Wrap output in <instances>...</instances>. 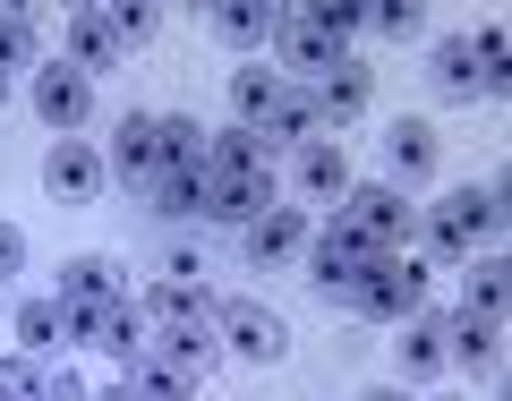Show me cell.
I'll return each mask as SVG.
<instances>
[{
  "instance_id": "6da1fadb",
  "label": "cell",
  "mask_w": 512,
  "mask_h": 401,
  "mask_svg": "<svg viewBox=\"0 0 512 401\" xmlns=\"http://www.w3.org/2000/svg\"><path fill=\"white\" fill-rule=\"evenodd\" d=\"M427 248H436V256H461V265H470V256H478V239H504V180H487V188H453V197H444L436 205V214H427Z\"/></svg>"
},
{
  "instance_id": "7a4b0ae2",
  "label": "cell",
  "mask_w": 512,
  "mask_h": 401,
  "mask_svg": "<svg viewBox=\"0 0 512 401\" xmlns=\"http://www.w3.org/2000/svg\"><path fill=\"white\" fill-rule=\"evenodd\" d=\"M342 222H350L376 256H410V248H419V214H410V197H402L393 180H350Z\"/></svg>"
},
{
  "instance_id": "3957f363",
  "label": "cell",
  "mask_w": 512,
  "mask_h": 401,
  "mask_svg": "<svg viewBox=\"0 0 512 401\" xmlns=\"http://www.w3.org/2000/svg\"><path fill=\"white\" fill-rule=\"evenodd\" d=\"M367 265H376V248H367V239L350 231L342 214H333L325 231L308 239V282H316V291H325V299H359V282H367Z\"/></svg>"
},
{
  "instance_id": "277c9868",
  "label": "cell",
  "mask_w": 512,
  "mask_h": 401,
  "mask_svg": "<svg viewBox=\"0 0 512 401\" xmlns=\"http://www.w3.org/2000/svg\"><path fill=\"white\" fill-rule=\"evenodd\" d=\"M350 308H367V316H402V325H410V316L427 308V265H419V256H376Z\"/></svg>"
},
{
  "instance_id": "5b68a950",
  "label": "cell",
  "mask_w": 512,
  "mask_h": 401,
  "mask_svg": "<svg viewBox=\"0 0 512 401\" xmlns=\"http://www.w3.org/2000/svg\"><path fill=\"white\" fill-rule=\"evenodd\" d=\"M214 342L239 350V359H256V367H274L282 350H291V333H282L274 308H256V299H222L214 308Z\"/></svg>"
},
{
  "instance_id": "8992f818",
  "label": "cell",
  "mask_w": 512,
  "mask_h": 401,
  "mask_svg": "<svg viewBox=\"0 0 512 401\" xmlns=\"http://www.w3.org/2000/svg\"><path fill=\"white\" fill-rule=\"evenodd\" d=\"M265 205H274V171H205V222L248 231Z\"/></svg>"
},
{
  "instance_id": "52a82bcc",
  "label": "cell",
  "mask_w": 512,
  "mask_h": 401,
  "mask_svg": "<svg viewBox=\"0 0 512 401\" xmlns=\"http://www.w3.org/2000/svg\"><path fill=\"white\" fill-rule=\"evenodd\" d=\"M86 111H94V77L69 69V60H43L35 69V120L43 128H77Z\"/></svg>"
},
{
  "instance_id": "ba28073f",
  "label": "cell",
  "mask_w": 512,
  "mask_h": 401,
  "mask_svg": "<svg viewBox=\"0 0 512 401\" xmlns=\"http://www.w3.org/2000/svg\"><path fill=\"white\" fill-rule=\"evenodd\" d=\"M103 171H120L128 188H154V171H163V137H154V111H128L120 120V137H111V163Z\"/></svg>"
},
{
  "instance_id": "9c48e42d",
  "label": "cell",
  "mask_w": 512,
  "mask_h": 401,
  "mask_svg": "<svg viewBox=\"0 0 512 401\" xmlns=\"http://www.w3.org/2000/svg\"><path fill=\"white\" fill-rule=\"evenodd\" d=\"M239 239H248V265H291V256L308 248V214H299V205H265Z\"/></svg>"
},
{
  "instance_id": "30bf717a",
  "label": "cell",
  "mask_w": 512,
  "mask_h": 401,
  "mask_svg": "<svg viewBox=\"0 0 512 401\" xmlns=\"http://www.w3.org/2000/svg\"><path fill=\"white\" fill-rule=\"evenodd\" d=\"M427 86H436L444 103L495 94V77H487V52H478V43H436V60H427Z\"/></svg>"
},
{
  "instance_id": "8fae6325",
  "label": "cell",
  "mask_w": 512,
  "mask_h": 401,
  "mask_svg": "<svg viewBox=\"0 0 512 401\" xmlns=\"http://www.w3.org/2000/svg\"><path fill=\"white\" fill-rule=\"evenodd\" d=\"M367 94H376L367 60H342L333 77H316V94H308V103H316V128H350V120L367 111Z\"/></svg>"
},
{
  "instance_id": "7c38bea8",
  "label": "cell",
  "mask_w": 512,
  "mask_h": 401,
  "mask_svg": "<svg viewBox=\"0 0 512 401\" xmlns=\"http://www.w3.org/2000/svg\"><path fill=\"white\" fill-rule=\"evenodd\" d=\"M282 60H291L299 77H333V69L350 60V43H342V35H325V26L299 9V18H282Z\"/></svg>"
},
{
  "instance_id": "4fadbf2b",
  "label": "cell",
  "mask_w": 512,
  "mask_h": 401,
  "mask_svg": "<svg viewBox=\"0 0 512 401\" xmlns=\"http://www.w3.org/2000/svg\"><path fill=\"white\" fill-rule=\"evenodd\" d=\"M43 180H52V197H60V205H86L94 188H103V154L77 146V137H60L52 163H43Z\"/></svg>"
},
{
  "instance_id": "5bb4252c",
  "label": "cell",
  "mask_w": 512,
  "mask_h": 401,
  "mask_svg": "<svg viewBox=\"0 0 512 401\" xmlns=\"http://www.w3.org/2000/svg\"><path fill=\"white\" fill-rule=\"evenodd\" d=\"M137 308H146V325H214V308H222V299L205 291V282H154V291L137 299Z\"/></svg>"
},
{
  "instance_id": "9a60e30c",
  "label": "cell",
  "mask_w": 512,
  "mask_h": 401,
  "mask_svg": "<svg viewBox=\"0 0 512 401\" xmlns=\"http://www.w3.org/2000/svg\"><path fill=\"white\" fill-rule=\"evenodd\" d=\"M436 367H453V316L419 308L402 333V376H436Z\"/></svg>"
},
{
  "instance_id": "2e32d148",
  "label": "cell",
  "mask_w": 512,
  "mask_h": 401,
  "mask_svg": "<svg viewBox=\"0 0 512 401\" xmlns=\"http://www.w3.org/2000/svg\"><path fill=\"white\" fill-rule=\"evenodd\" d=\"M69 52H77V69H120L128 60V43H120V26H111V9H77L69 18Z\"/></svg>"
},
{
  "instance_id": "e0dca14e",
  "label": "cell",
  "mask_w": 512,
  "mask_h": 401,
  "mask_svg": "<svg viewBox=\"0 0 512 401\" xmlns=\"http://www.w3.org/2000/svg\"><path fill=\"white\" fill-rule=\"evenodd\" d=\"M291 180H299V197H333V205H342V197H350V154L325 146V137H308L299 163H291Z\"/></svg>"
},
{
  "instance_id": "ac0fdd59",
  "label": "cell",
  "mask_w": 512,
  "mask_h": 401,
  "mask_svg": "<svg viewBox=\"0 0 512 401\" xmlns=\"http://www.w3.org/2000/svg\"><path fill=\"white\" fill-rule=\"evenodd\" d=\"M282 94H291V86H282V69H274V60H248V69H231V111H239L248 128H265V120H274V103H282Z\"/></svg>"
},
{
  "instance_id": "d6986e66",
  "label": "cell",
  "mask_w": 512,
  "mask_h": 401,
  "mask_svg": "<svg viewBox=\"0 0 512 401\" xmlns=\"http://www.w3.org/2000/svg\"><path fill=\"white\" fill-rule=\"evenodd\" d=\"M154 137H163V171H205V120L197 111H154Z\"/></svg>"
},
{
  "instance_id": "ffe728a7",
  "label": "cell",
  "mask_w": 512,
  "mask_h": 401,
  "mask_svg": "<svg viewBox=\"0 0 512 401\" xmlns=\"http://www.w3.org/2000/svg\"><path fill=\"white\" fill-rule=\"evenodd\" d=\"M146 205H154L163 222H197V214H205V171H154Z\"/></svg>"
},
{
  "instance_id": "44dd1931",
  "label": "cell",
  "mask_w": 512,
  "mask_h": 401,
  "mask_svg": "<svg viewBox=\"0 0 512 401\" xmlns=\"http://www.w3.org/2000/svg\"><path fill=\"white\" fill-rule=\"evenodd\" d=\"M120 299V274H111L103 256H77L69 274H60V308H111Z\"/></svg>"
},
{
  "instance_id": "7402d4cb",
  "label": "cell",
  "mask_w": 512,
  "mask_h": 401,
  "mask_svg": "<svg viewBox=\"0 0 512 401\" xmlns=\"http://www.w3.org/2000/svg\"><path fill=\"white\" fill-rule=\"evenodd\" d=\"M384 163H393V180H427V171H436V128L402 120L393 137H384Z\"/></svg>"
},
{
  "instance_id": "603a6c76",
  "label": "cell",
  "mask_w": 512,
  "mask_h": 401,
  "mask_svg": "<svg viewBox=\"0 0 512 401\" xmlns=\"http://www.w3.org/2000/svg\"><path fill=\"white\" fill-rule=\"evenodd\" d=\"M205 171H274V146L256 128H222L214 146H205Z\"/></svg>"
},
{
  "instance_id": "cb8c5ba5",
  "label": "cell",
  "mask_w": 512,
  "mask_h": 401,
  "mask_svg": "<svg viewBox=\"0 0 512 401\" xmlns=\"http://www.w3.org/2000/svg\"><path fill=\"white\" fill-rule=\"evenodd\" d=\"M137 325H146V308H137V299L120 291V299H111V308H103V325H94V350H111V359L128 367V359H137V342H146V333H137Z\"/></svg>"
},
{
  "instance_id": "d4e9b609",
  "label": "cell",
  "mask_w": 512,
  "mask_h": 401,
  "mask_svg": "<svg viewBox=\"0 0 512 401\" xmlns=\"http://www.w3.org/2000/svg\"><path fill=\"white\" fill-rule=\"evenodd\" d=\"M453 359H470V367H487V376H495V359H504V325L461 308V316H453Z\"/></svg>"
},
{
  "instance_id": "484cf974",
  "label": "cell",
  "mask_w": 512,
  "mask_h": 401,
  "mask_svg": "<svg viewBox=\"0 0 512 401\" xmlns=\"http://www.w3.org/2000/svg\"><path fill=\"white\" fill-rule=\"evenodd\" d=\"M222 342L214 325H163V367H180V376H197V367H214Z\"/></svg>"
},
{
  "instance_id": "4316f807",
  "label": "cell",
  "mask_w": 512,
  "mask_h": 401,
  "mask_svg": "<svg viewBox=\"0 0 512 401\" xmlns=\"http://www.w3.org/2000/svg\"><path fill=\"white\" fill-rule=\"evenodd\" d=\"M256 137H265V146H308V137H316V103H308V94H282L274 120L256 128Z\"/></svg>"
},
{
  "instance_id": "83f0119b",
  "label": "cell",
  "mask_w": 512,
  "mask_h": 401,
  "mask_svg": "<svg viewBox=\"0 0 512 401\" xmlns=\"http://www.w3.org/2000/svg\"><path fill=\"white\" fill-rule=\"evenodd\" d=\"M128 393H137V401H188V376H180V367H163V359H128Z\"/></svg>"
},
{
  "instance_id": "f1b7e54d",
  "label": "cell",
  "mask_w": 512,
  "mask_h": 401,
  "mask_svg": "<svg viewBox=\"0 0 512 401\" xmlns=\"http://www.w3.org/2000/svg\"><path fill=\"white\" fill-rule=\"evenodd\" d=\"M214 35L231 52H256V43H274V9H214Z\"/></svg>"
},
{
  "instance_id": "f546056e",
  "label": "cell",
  "mask_w": 512,
  "mask_h": 401,
  "mask_svg": "<svg viewBox=\"0 0 512 401\" xmlns=\"http://www.w3.org/2000/svg\"><path fill=\"white\" fill-rule=\"evenodd\" d=\"M470 316L504 325V256H470Z\"/></svg>"
},
{
  "instance_id": "4dcf8cb0",
  "label": "cell",
  "mask_w": 512,
  "mask_h": 401,
  "mask_svg": "<svg viewBox=\"0 0 512 401\" xmlns=\"http://www.w3.org/2000/svg\"><path fill=\"white\" fill-rule=\"evenodd\" d=\"M18 342H26V350L69 342V333H60V299H26V308H18Z\"/></svg>"
},
{
  "instance_id": "1f68e13d",
  "label": "cell",
  "mask_w": 512,
  "mask_h": 401,
  "mask_svg": "<svg viewBox=\"0 0 512 401\" xmlns=\"http://www.w3.org/2000/svg\"><path fill=\"white\" fill-rule=\"evenodd\" d=\"M35 60V9H0V69Z\"/></svg>"
},
{
  "instance_id": "d6a6232c",
  "label": "cell",
  "mask_w": 512,
  "mask_h": 401,
  "mask_svg": "<svg viewBox=\"0 0 512 401\" xmlns=\"http://www.w3.org/2000/svg\"><path fill=\"white\" fill-rule=\"evenodd\" d=\"M419 9H367V26H359V35H393V43H410V35H419Z\"/></svg>"
},
{
  "instance_id": "836d02e7",
  "label": "cell",
  "mask_w": 512,
  "mask_h": 401,
  "mask_svg": "<svg viewBox=\"0 0 512 401\" xmlns=\"http://www.w3.org/2000/svg\"><path fill=\"white\" fill-rule=\"evenodd\" d=\"M0 401H43V376L26 359H0Z\"/></svg>"
},
{
  "instance_id": "e575fe53",
  "label": "cell",
  "mask_w": 512,
  "mask_h": 401,
  "mask_svg": "<svg viewBox=\"0 0 512 401\" xmlns=\"http://www.w3.org/2000/svg\"><path fill=\"white\" fill-rule=\"evenodd\" d=\"M111 26H120V43H146V35H154L163 18H154L146 0H128V9H111Z\"/></svg>"
},
{
  "instance_id": "d590c367",
  "label": "cell",
  "mask_w": 512,
  "mask_h": 401,
  "mask_svg": "<svg viewBox=\"0 0 512 401\" xmlns=\"http://www.w3.org/2000/svg\"><path fill=\"white\" fill-rule=\"evenodd\" d=\"M18 265H26V231H18V222H0V282L18 274Z\"/></svg>"
},
{
  "instance_id": "8d00e7d4",
  "label": "cell",
  "mask_w": 512,
  "mask_h": 401,
  "mask_svg": "<svg viewBox=\"0 0 512 401\" xmlns=\"http://www.w3.org/2000/svg\"><path fill=\"white\" fill-rule=\"evenodd\" d=\"M43 401H94V393H86L77 376H52V384H43Z\"/></svg>"
},
{
  "instance_id": "74e56055",
  "label": "cell",
  "mask_w": 512,
  "mask_h": 401,
  "mask_svg": "<svg viewBox=\"0 0 512 401\" xmlns=\"http://www.w3.org/2000/svg\"><path fill=\"white\" fill-rule=\"evenodd\" d=\"M103 401H137V393H128V384H111V393H103Z\"/></svg>"
},
{
  "instance_id": "f35d334b",
  "label": "cell",
  "mask_w": 512,
  "mask_h": 401,
  "mask_svg": "<svg viewBox=\"0 0 512 401\" xmlns=\"http://www.w3.org/2000/svg\"><path fill=\"white\" fill-rule=\"evenodd\" d=\"M367 401H402V393H367Z\"/></svg>"
}]
</instances>
